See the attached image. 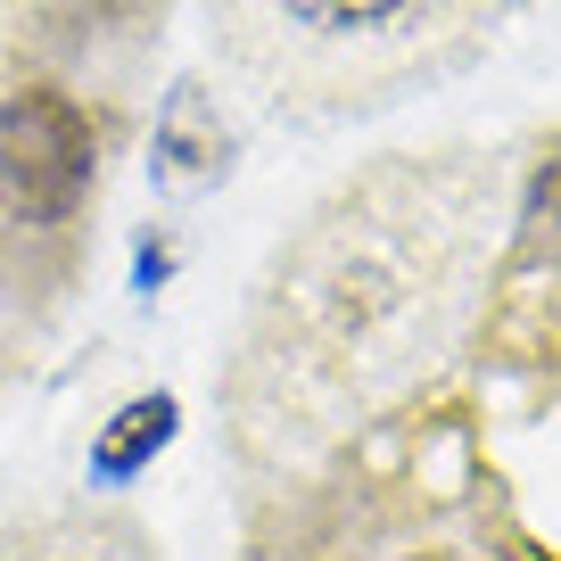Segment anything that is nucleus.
I'll use <instances>...</instances> for the list:
<instances>
[{"label": "nucleus", "mask_w": 561, "mask_h": 561, "mask_svg": "<svg viewBox=\"0 0 561 561\" xmlns=\"http://www.w3.org/2000/svg\"><path fill=\"white\" fill-rule=\"evenodd\" d=\"M512 231L495 140H430L355 165L273 248L215 380L248 495L306 488L488 339Z\"/></svg>", "instance_id": "f257e3e1"}, {"label": "nucleus", "mask_w": 561, "mask_h": 561, "mask_svg": "<svg viewBox=\"0 0 561 561\" xmlns=\"http://www.w3.org/2000/svg\"><path fill=\"white\" fill-rule=\"evenodd\" d=\"M215 50L256 107L355 124L455 83L512 34L528 0H207Z\"/></svg>", "instance_id": "f03ea898"}, {"label": "nucleus", "mask_w": 561, "mask_h": 561, "mask_svg": "<svg viewBox=\"0 0 561 561\" xmlns=\"http://www.w3.org/2000/svg\"><path fill=\"white\" fill-rule=\"evenodd\" d=\"M256 561H520L495 479H397L331 462L273 495Z\"/></svg>", "instance_id": "7ed1b4c3"}, {"label": "nucleus", "mask_w": 561, "mask_h": 561, "mask_svg": "<svg viewBox=\"0 0 561 561\" xmlns=\"http://www.w3.org/2000/svg\"><path fill=\"white\" fill-rule=\"evenodd\" d=\"M91 124L67 91H18L9 116H0V174L18 191L25 215L42 224H67L91 191Z\"/></svg>", "instance_id": "20e7f679"}, {"label": "nucleus", "mask_w": 561, "mask_h": 561, "mask_svg": "<svg viewBox=\"0 0 561 561\" xmlns=\"http://www.w3.org/2000/svg\"><path fill=\"white\" fill-rule=\"evenodd\" d=\"M504 256H512V273L495 264L504 314L553 298V331H561V149H545L537 174H528V198L512 207V231H504Z\"/></svg>", "instance_id": "39448f33"}, {"label": "nucleus", "mask_w": 561, "mask_h": 561, "mask_svg": "<svg viewBox=\"0 0 561 561\" xmlns=\"http://www.w3.org/2000/svg\"><path fill=\"white\" fill-rule=\"evenodd\" d=\"M0 561H158V537L133 512L107 504H58L0 528Z\"/></svg>", "instance_id": "423d86ee"}]
</instances>
